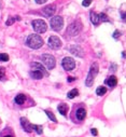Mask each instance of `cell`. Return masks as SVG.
<instances>
[{"label": "cell", "instance_id": "obj_1", "mask_svg": "<svg viewBox=\"0 0 126 137\" xmlns=\"http://www.w3.org/2000/svg\"><path fill=\"white\" fill-rule=\"evenodd\" d=\"M26 43L29 47L37 50V49H40V47L43 45V40H42V38L39 35H30V36H28Z\"/></svg>", "mask_w": 126, "mask_h": 137}, {"label": "cell", "instance_id": "obj_2", "mask_svg": "<svg viewBox=\"0 0 126 137\" xmlns=\"http://www.w3.org/2000/svg\"><path fill=\"white\" fill-rule=\"evenodd\" d=\"M98 69H99V67H98L97 63H94L91 66V68H89V72H88L87 78H86V82H85L86 86H92L96 76H97V74H98Z\"/></svg>", "mask_w": 126, "mask_h": 137}, {"label": "cell", "instance_id": "obj_3", "mask_svg": "<svg viewBox=\"0 0 126 137\" xmlns=\"http://www.w3.org/2000/svg\"><path fill=\"white\" fill-rule=\"evenodd\" d=\"M32 27L35 29L36 33L38 34H43L46 31V23L43 21V20H35L32 21Z\"/></svg>", "mask_w": 126, "mask_h": 137}, {"label": "cell", "instance_id": "obj_4", "mask_svg": "<svg viewBox=\"0 0 126 137\" xmlns=\"http://www.w3.org/2000/svg\"><path fill=\"white\" fill-rule=\"evenodd\" d=\"M41 59H42V62H43V64L45 65V67L47 69H53L54 67H55L56 62H55V57H54L53 55L43 54L41 56Z\"/></svg>", "mask_w": 126, "mask_h": 137}, {"label": "cell", "instance_id": "obj_5", "mask_svg": "<svg viewBox=\"0 0 126 137\" xmlns=\"http://www.w3.org/2000/svg\"><path fill=\"white\" fill-rule=\"evenodd\" d=\"M63 26H64V20H63L62 16H58V15L54 16L51 20V27H52L53 30L59 31L63 28Z\"/></svg>", "mask_w": 126, "mask_h": 137}, {"label": "cell", "instance_id": "obj_6", "mask_svg": "<svg viewBox=\"0 0 126 137\" xmlns=\"http://www.w3.org/2000/svg\"><path fill=\"white\" fill-rule=\"evenodd\" d=\"M81 29H82L81 23L77 21V22L72 23V24H71V25L68 27V34H69V36H71V37H73V36H78V35L80 34Z\"/></svg>", "mask_w": 126, "mask_h": 137}, {"label": "cell", "instance_id": "obj_7", "mask_svg": "<svg viewBox=\"0 0 126 137\" xmlns=\"http://www.w3.org/2000/svg\"><path fill=\"white\" fill-rule=\"evenodd\" d=\"M62 65L65 70L71 71L75 67V62L73 61V58H71V57H64L62 61Z\"/></svg>", "mask_w": 126, "mask_h": 137}, {"label": "cell", "instance_id": "obj_8", "mask_svg": "<svg viewBox=\"0 0 126 137\" xmlns=\"http://www.w3.org/2000/svg\"><path fill=\"white\" fill-rule=\"evenodd\" d=\"M47 44H49V46L51 47V49L57 50V49H59V47L62 46V40L59 39L58 37H56V36H52V37L49 38Z\"/></svg>", "mask_w": 126, "mask_h": 137}, {"label": "cell", "instance_id": "obj_9", "mask_svg": "<svg viewBox=\"0 0 126 137\" xmlns=\"http://www.w3.org/2000/svg\"><path fill=\"white\" fill-rule=\"evenodd\" d=\"M70 52L74 54L75 56H79V57H82L84 55V52H83V49L79 45H71L70 46Z\"/></svg>", "mask_w": 126, "mask_h": 137}, {"label": "cell", "instance_id": "obj_10", "mask_svg": "<svg viewBox=\"0 0 126 137\" xmlns=\"http://www.w3.org/2000/svg\"><path fill=\"white\" fill-rule=\"evenodd\" d=\"M55 5L54 4H51V5H47V7H45L43 10H42V12H43V14L47 17H50L54 14V12H55Z\"/></svg>", "mask_w": 126, "mask_h": 137}, {"label": "cell", "instance_id": "obj_11", "mask_svg": "<svg viewBox=\"0 0 126 137\" xmlns=\"http://www.w3.org/2000/svg\"><path fill=\"white\" fill-rule=\"evenodd\" d=\"M21 124H22L23 128L25 130L26 132H28V133H29V132H31V131H32V125H31V124L26 120L25 118H22V119H21Z\"/></svg>", "mask_w": 126, "mask_h": 137}, {"label": "cell", "instance_id": "obj_12", "mask_svg": "<svg viewBox=\"0 0 126 137\" xmlns=\"http://www.w3.org/2000/svg\"><path fill=\"white\" fill-rule=\"evenodd\" d=\"M75 116H77V118H78V120L83 121V120H84V118L86 117V110L84 109V108H80V109H78V110H77Z\"/></svg>", "mask_w": 126, "mask_h": 137}, {"label": "cell", "instance_id": "obj_13", "mask_svg": "<svg viewBox=\"0 0 126 137\" xmlns=\"http://www.w3.org/2000/svg\"><path fill=\"white\" fill-rule=\"evenodd\" d=\"M106 83L108 85H109L110 87H113V86H115L116 85V83H117V79H116V77L115 76H111L109 77L107 80H106Z\"/></svg>", "mask_w": 126, "mask_h": 137}, {"label": "cell", "instance_id": "obj_14", "mask_svg": "<svg viewBox=\"0 0 126 137\" xmlns=\"http://www.w3.org/2000/svg\"><path fill=\"white\" fill-rule=\"evenodd\" d=\"M91 21H92V23L94 24V25H98L99 24V22H100V20H99V15L96 13V12H91Z\"/></svg>", "mask_w": 126, "mask_h": 137}, {"label": "cell", "instance_id": "obj_15", "mask_svg": "<svg viewBox=\"0 0 126 137\" xmlns=\"http://www.w3.org/2000/svg\"><path fill=\"white\" fill-rule=\"evenodd\" d=\"M58 111L61 112L62 116H66V114H67V111H68V105L67 104H59Z\"/></svg>", "mask_w": 126, "mask_h": 137}, {"label": "cell", "instance_id": "obj_16", "mask_svg": "<svg viewBox=\"0 0 126 137\" xmlns=\"http://www.w3.org/2000/svg\"><path fill=\"white\" fill-rule=\"evenodd\" d=\"M31 67L32 68H35V70H39V71H41L43 75H46V71H45V69L43 68V66L42 65H40V64H38V63H32L31 64Z\"/></svg>", "mask_w": 126, "mask_h": 137}, {"label": "cell", "instance_id": "obj_17", "mask_svg": "<svg viewBox=\"0 0 126 137\" xmlns=\"http://www.w3.org/2000/svg\"><path fill=\"white\" fill-rule=\"evenodd\" d=\"M25 100H26V96L24 94H19L15 97V103L19 104V105H23L24 103H25Z\"/></svg>", "mask_w": 126, "mask_h": 137}, {"label": "cell", "instance_id": "obj_18", "mask_svg": "<svg viewBox=\"0 0 126 137\" xmlns=\"http://www.w3.org/2000/svg\"><path fill=\"white\" fill-rule=\"evenodd\" d=\"M30 76H31V78H33V79H42L43 74H42L41 71H39V70H32L30 72Z\"/></svg>", "mask_w": 126, "mask_h": 137}, {"label": "cell", "instance_id": "obj_19", "mask_svg": "<svg viewBox=\"0 0 126 137\" xmlns=\"http://www.w3.org/2000/svg\"><path fill=\"white\" fill-rule=\"evenodd\" d=\"M78 95H79V91H78L77 88H73V90H71V91H69V92H68L67 96H68V98L72 99V98H74L75 96H78Z\"/></svg>", "mask_w": 126, "mask_h": 137}, {"label": "cell", "instance_id": "obj_20", "mask_svg": "<svg viewBox=\"0 0 126 137\" xmlns=\"http://www.w3.org/2000/svg\"><path fill=\"white\" fill-rule=\"evenodd\" d=\"M106 93H107V88L105 86H99L97 90H96V94L99 95V96H103Z\"/></svg>", "mask_w": 126, "mask_h": 137}, {"label": "cell", "instance_id": "obj_21", "mask_svg": "<svg viewBox=\"0 0 126 137\" xmlns=\"http://www.w3.org/2000/svg\"><path fill=\"white\" fill-rule=\"evenodd\" d=\"M0 61L1 62H8L9 61V55L5 53H0Z\"/></svg>", "mask_w": 126, "mask_h": 137}, {"label": "cell", "instance_id": "obj_22", "mask_svg": "<svg viewBox=\"0 0 126 137\" xmlns=\"http://www.w3.org/2000/svg\"><path fill=\"white\" fill-rule=\"evenodd\" d=\"M98 15H99L100 22H109V19H108V16H107L105 13H100V14H98Z\"/></svg>", "mask_w": 126, "mask_h": 137}, {"label": "cell", "instance_id": "obj_23", "mask_svg": "<svg viewBox=\"0 0 126 137\" xmlns=\"http://www.w3.org/2000/svg\"><path fill=\"white\" fill-rule=\"evenodd\" d=\"M15 20L20 21V20H21V19H20V16H16V19H14V17H10V19L7 21V25H8V26H10L11 24H13V23L15 22Z\"/></svg>", "mask_w": 126, "mask_h": 137}, {"label": "cell", "instance_id": "obj_24", "mask_svg": "<svg viewBox=\"0 0 126 137\" xmlns=\"http://www.w3.org/2000/svg\"><path fill=\"white\" fill-rule=\"evenodd\" d=\"M46 115H47V117H49V118L51 119V121H53V122H57V121H56L55 116H54L51 111H46Z\"/></svg>", "mask_w": 126, "mask_h": 137}, {"label": "cell", "instance_id": "obj_25", "mask_svg": "<svg viewBox=\"0 0 126 137\" xmlns=\"http://www.w3.org/2000/svg\"><path fill=\"white\" fill-rule=\"evenodd\" d=\"M32 128L36 130V132H37L38 134H42V133H43V131H42V127L39 126V125H32Z\"/></svg>", "mask_w": 126, "mask_h": 137}, {"label": "cell", "instance_id": "obj_26", "mask_svg": "<svg viewBox=\"0 0 126 137\" xmlns=\"http://www.w3.org/2000/svg\"><path fill=\"white\" fill-rule=\"evenodd\" d=\"M4 74H5L4 68H1V67H0V80H2V79L4 78Z\"/></svg>", "mask_w": 126, "mask_h": 137}, {"label": "cell", "instance_id": "obj_27", "mask_svg": "<svg viewBox=\"0 0 126 137\" xmlns=\"http://www.w3.org/2000/svg\"><path fill=\"white\" fill-rule=\"evenodd\" d=\"M91 3H92V0H83V2H82L83 7H88Z\"/></svg>", "mask_w": 126, "mask_h": 137}, {"label": "cell", "instance_id": "obj_28", "mask_svg": "<svg viewBox=\"0 0 126 137\" xmlns=\"http://www.w3.org/2000/svg\"><path fill=\"white\" fill-rule=\"evenodd\" d=\"M120 36H121V31L120 30H115L114 31V34H113V38H120Z\"/></svg>", "mask_w": 126, "mask_h": 137}, {"label": "cell", "instance_id": "obj_29", "mask_svg": "<svg viewBox=\"0 0 126 137\" xmlns=\"http://www.w3.org/2000/svg\"><path fill=\"white\" fill-rule=\"evenodd\" d=\"M36 2L38 4H43L44 2H46V0H36Z\"/></svg>", "mask_w": 126, "mask_h": 137}, {"label": "cell", "instance_id": "obj_30", "mask_svg": "<svg viewBox=\"0 0 126 137\" xmlns=\"http://www.w3.org/2000/svg\"><path fill=\"white\" fill-rule=\"evenodd\" d=\"M92 134H93L94 136L97 135V130H96V128H93V130H92Z\"/></svg>", "mask_w": 126, "mask_h": 137}, {"label": "cell", "instance_id": "obj_31", "mask_svg": "<svg viewBox=\"0 0 126 137\" xmlns=\"http://www.w3.org/2000/svg\"><path fill=\"white\" fill-rule=\"evenodd\" d=\"M122 19H123V21H126V13L125 12H122Z\"/></svg>", "mask_w": 126, "mask_h": 137}, {"label": "cell", "instance_id": "obj_32", "mask_svg": "<svg viewBox=\"0 0 126 137\" xmlns=\"http://www.w3.org/2000/svg\"><path fill=\"white\" fill-rule=\"evenodd\" d=\"M73 80H74L73 77H68V82H72Z\"/></svg>", "mask_w": 126, "mask_h": 137}, {"label": "cell", "instance_id": "obj_33", "mask_svg": "<svg viewBox=\"0 0 126 137\" xmlns=\"http://www.w3.org/2000/svg\"><path fill=\"white\" fill-rule=\"evenodd\" d=\"M4 137H13V136H11V135H7V136H4Z\"/></svg>", "mask_w": 126, "mask_h": 137}]
</instances>
